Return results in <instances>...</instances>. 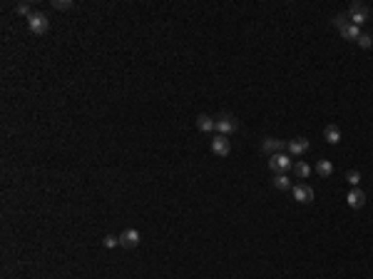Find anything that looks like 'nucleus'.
<instances>
[{
  "mask_svg": "<svg viewBox=\"0 0 373 279\" xmlns=\"http://www.w3.org/2000/svg\"><path fill=\"white\" fill-rule=\"evenodd\" d=\"M348 20L354 25L361 28L363 23H368V20H371V10L363 3H358V0H356V3H351V8H348Z\"/></svg>",
  "mask_w": 373,
  "mask_h": 279,
  "instance_id": "obj_1",
  "label": "nucleus"
},
{
  "mask_svg": "<svg viewBox=\"0 0 373 279\" xmlns=\"http://www.w3.org/2000/svg\"><path fill=\"white\" fill-rule=\"evenodd\" d=\"M291 167H294L291 157H289V155H284V152L269 157V169H271V172H276V175H286Z\"/></svg>",
  "mask_w": 373,
  "mask_h": 279,
  "instance_id": "obj_2",
  "label": "nucleus"
},
{
  "mask_svg": "<svg viewBox=\"0 0 373 279\" xmlns=\"http://www.w3.org/2000/svg\"><path fill=\"white\" fill-rule=\"evenodd\" d=\"M28 28H30V33L42 35V33H48L50 20H48V15H42V13H33V15L28 18Z\"/></svg>",
  "mask_w": 373,
  "mask_h": 279,
  "instance_id": "obj_3",
  "label": "nucleus"
},
{
  "mask_svg": "<svg viewBox=\"0 0 373 279\" xmlns=\"http://www.w3.org/2000/svg\"><path fill=\"white\" fill-rule=\"evenodd\" d=\"M291 192H294V200H296V202H301V205H309V202H314V187H309L306 182L294 185V187H291Z\"/></svg>",
  "mask_w": 373,
  "mask_h": 279,
  "instance_id": "obj_4",
  "label": "nucleus"
},
{
  "mask_svg": "<svg viewBox=\"0 0 373 279\" xmlns=\"http://www.w3.org/2000/svg\"><path fill=\"white\" fill-rule=\"evenodd\" d=\"M236 127H239V122H236L231 115H222V117H216V132H219V135L229 137V135L236 132Z\"/></svg>",
  "mask_w": 373,
  "mask_h": 279,
  "instance_id": "obj_5",
  "label": "nucleus"
},
{
  "mask_svg": "<svg viewBox=\"0 0 373 279\" xmlns=\"http://www.w3.org/2000/svg\"><path fill=\"white\" fill-rule=\"evenodd\" d=\"M212 152H214V155H219V157H227V155L231 152V142H229V137H224V135H216V137L212 140Z\"/></svg>",
  "mask_w": 373,
  "mask_h": 279,
  "instance_id": "obj_6",
  "label": "nucleus"
},
{
  "mask_svg": "<svg viewBox=\"0 0 373 279\" xmlns=\"http://www.w3.org/2000/svg\"><path fill=\"white\" fill-rule=\"evenodd\" d=\"M346 205H348L351 209H361V207L366 205V192L358 189V187H351V192L346 195Z\"/></svg>",
  "mask_w": 373,
  "mask_h": 279,
  "instance_id": "obj_7",
  "label": "nucleus"
},
{
  "mask_svg": "<svg viewBox=\"0 0 373 279\" xmlns=\"http://www.w3.org/2000/svg\"><path fill=\"white\" fill-rule=\"evenodd\" d=\"M137 244H140V232H137V229H124V232L120 234V247L135 249Z\"/></svg>",
  "mask_w": 373,
  "mask_h": 279,
  "instance_id": "obj_8",
  "label": "nucleus"
},
{
  "mask_svg": "<svg viewBox=\"0 0 373 279\" xmlns=\"http://www.w3.org/2000/svg\"><path fill=\"white\" fill-rule=\"evenodd\" d=\"M284 147H286V145H284L281 140H274V137H264V142H261V149H264L269 157H271V155H279Z\"/></svg>",
  "mask_w": 373,
  "mask_h": 279,
  "instance_id": "obj_9",
  "label": "nucleus"
},
{
  "mask_svg": "<svg viewBox=\"0 0 373 279\" xmlns=\"http://www.w3.org/2000/svg\"><path fill=\"white\" fill-rule=\"evenodd\" d=\"M323 140H326L328 145H338V142H341V127L334 125V122L326 125V127H323Z\"/></svg>",
  "mask_w": 373,
  "mask_h": 279,
  "instance_id": "obj_10",
  "label": "nucleus"
},
{
  "mask_svg": "<svg viewBox=\"0 0 373 279\" xmlns=\"http://www.w3.org/2000/svg\"><path fill=\"white\" fill-rule=\"evenodd\" d=\"M286 149H289L291 155H303L306 149H309V140H306V137H296V140H291L286 145Z\"/></svg>",
  "mask_w": 373,
  "mask_h": 279,
  "instance_id": "obj_11",
  "label": "nucleus"
},
{
  "mask_svg": "<svg viewBox=\"0 0 373 279\" xmlns=\"http://www.w3.org/2000/svg\"><path fill=\"white\" fill-rule=\"evenodd\" d=\"M196 127H199L202 132H214L216 130V120L209 117V115H199L196 117Z\"/></svg>",
  "mask_w": 373,
  "mask_h": 279,
  "instance_id": "obj_12",
  "label": "nucleus"
},
{
  "mask_svg": "<svg viewBox=\"0 0 373 279\" xmlns=\"http://www.w3.org/2000/svg\"><path fill=\"white\" fill-rule=\"evenodd\" d=\"M341 37H343V40H354V42H356V40L361 37V28L354 25V23H348V25L341 28Z\"/></svg>",
  "mask_w": 373,
  "mask_h": 279,
  "instance_id": "obj_13",
  "label": "nucleus"
},
{
  "mask_svg": "<svg viewBox=\"0 0 373 279\" xmlns=\"http://www.w3.org/2000/svg\"><path fill=\"white\" fill-rule=\"evenodd\" d=\"M314 169H316V175H321V177H331V175H334V165H331V160H319Z\"/></svg>",
  "mask_w": 373,
  "mask_h": 279,
  "instance_id": "obj_14",
  "label": "nucleus"
},
{
  "mask_svg": "<svg viewBox=\"0 0 373 279\" xmlns=\"http://www.w3.org/2000/svg\"><path fill=\"white\" fill-rule=\"evenodd\" d=\"M294 172H296V177H301V180H306V177H309L311 175V165L309 162H294Z\"/></svg>",
  "mask_w": 373,
  "mask_h": 279,
  "instance_id": "obj_15",
  "label": "nucleus"
},
{
  "mask_svg": "<svg viewBox=\"0 0 373 279\" xmlns=\"http://www.w3.org/2000/svg\"><path fill=\"white\" fill-rule=\"evenodd\" d=\"M274 187H276V189H281V192H286V189H291L294 185H291L289 175H276V177H274Z\"/></svg>",
  "mask_w": 373,
  "mask_h": 279,
  "instance_id": "obj_16",
  "label": "nucleus"
},
{
  "mask_svg": "<svg viewBox=\"0 0 373 279\" xmlns=\"http://www.w3.org/2000/svg\"><path fill=\"white\" fill-rule=\"evenodd\" d=\"M53 8L55 10H70V8H75V3L72 0H53Z\"/></svg>",
  "mask_w": 373,
  "mask_h": 279,
  "instance_id": "obj_17",
  "label": "nucleus"
},
{
  "mask_svg": "<svg viewBox=\"0 0 373 279\" xmlns=\"http://www.w3.org/2000/svg\"><path fill=\"white\" fill-rule=\"evenodd\" d=\"M356 42H358V45H361L363 50H368V48H373V37H371L368 33H361V37H358Z\"/></svg>",
  "mask_w": 373,
  "mask_h": 279,
  "instance_id": "obj_18",
  "label": "nucleus"
},
{
  "mask_svg": "<svg viewBox=\"0 0 373 279\" xmlns=\"http://www.w3.org/2000/svg\"><path fill=\"white\" fill-rule=\"evenodd\" d=\"M346 182H348L351 187H358V182H361V172H356V169H351V172L346 175Z\"/></svg>",
  "mask_w": 373,
  "mask_h": 279,
  "instance_id": "obj_19",
  "label": "nucleus"
},
{
  "mask_svg": "<svg viewBox=\"0 0 373 279\" xmlns=\"http://www.w3.org/2000/svg\"><path fill=\"white\" fill-rule=\"evenodd\" d=\"M331 23H334V25H336V28L341 30L343 25H348V23H351V20H348V15H343V13H341V15H336V18L331 20Z\"/></svg>",
  "mask_w": 373,
  "mask_h": 279,
  "instance_id": "obj_20",
  "label": "nucleus"
},
{
  "mask_svg": "<svg viewBox=\"0 0 373 279\" xmlns=\"http://www.w3.org/2000/svg\"><path fill=\"white\" fill-rule=\"evenodd\" d=\"M102 244H105L107 249H112L115 244H120V237H115V234H107V237L102 240Z\"/></svg>",
  "mask_w": 373,
  "mask_h": 279,
  "instance_id": "obj_21",
  "label": "nucleus"
},
{
  "mask_svg": "<svg viewBox=\"0 0 373 279\" xmlns=\"http://www.w3.org/2000/svg\"><path fill=\"white\" fill-rule=\"evenodd\" d=\"M15 13H18V15H28V18L33 15V13H30V5H28V3H20V5L15 8Z\"/></svg>",
  "mask_w": 373,
  "mask_h": 279,
  "instance_id": "obj_22",
  "label": "nucleus"
}]
</instances>
